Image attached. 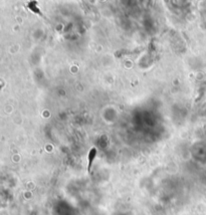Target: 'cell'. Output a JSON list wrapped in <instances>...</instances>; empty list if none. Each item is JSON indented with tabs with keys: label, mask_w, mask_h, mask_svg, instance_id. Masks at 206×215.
<instances>
[{
	"label": "cell",
	"mask_w": 206,
	"mask_h": 215,
	"mask_svg": "<svg viewBox=\"0 0 206 215\" xmlns=\"http://www.w3.org/2000/svg\"><path fill=\"white\" fill-rule=\"evenodd\" d=\"M29 7H30V9H32V10H33L34 12H35L36 14H41L40 10H39V9H37L35 5H33V4H32V5H31V4H30V5H29Z\"/></svg>",
	"instance_id": "cell-2"
},
{
	"label": "cell",
	"mask_w": 206,
	"mask_h": 215,
	"mask_svg": "<svg viewBox=\"0 0 206 215\" xmlns=\"http://www.w3.org/2000/svg\"><path fill=\"white\" fill-rule=\"evenodd\" d=\"M97 156V149L96 148H92L90 153H89V156H87V160H89V165H87V172L91 173V169H92V162Z\"/></svg>",
	"instance_id": "cell-1"
}]
</instances>
